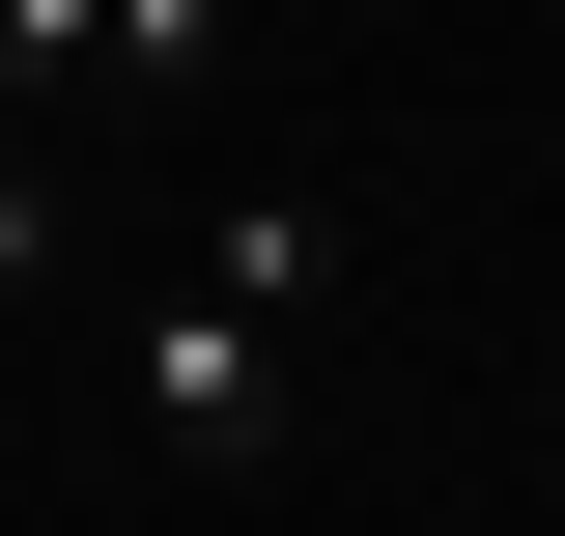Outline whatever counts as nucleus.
Returning <instances> with one entry per match:
<instances>
[{
	"label": "nucleus",
	"instance_id": "nucleus-1",
	"mask_svg": "<svg viewBox=\"0 0 565 536\" xmlns=\"http://www.w3.org/2000/svg\"><path fill=\"white\" fill-rule=\"evenodd\" d=\"M311 282H340V199H226L199 255H170V311L114 339V396L170 480H255L282 452V339H311Z\"/></svg>",
	"mask_w": 565,
	"mask_h": 536
},
{
	"label": "nucleus",
	"instance_id": "nucleus-2",
	"mask_svg": "<svg viewBox=\"0 0 565 536\" xmlns=\"http://www.w3.org/2000/svg\"><path fill=\"white\" fill-rule=\"evenodd\" d=\"M57 85L199 114V85H226V0H0V114H57Z\"/></svg>",
	"mask_w": 565,
	"mask_h": 536
},
{
	"label": "nucleus",
	"instance_id": "nucleus-3",
	"mask_svg": "<svg viewBox=\"0 0 565 536\" xmlns=\"http://www.w3.org/2000/svg\"><path fill=\"white\" fill-rule=\"evenodd\" d=\"M29 282H57V199H29V170H0V311H29Z\"/></svg>",
	"mask_w": 565,
	"mask_h": 536
}]
</instances>
